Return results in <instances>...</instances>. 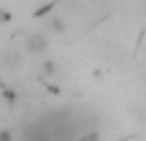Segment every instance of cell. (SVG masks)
I'll return each mask as SVG.
<instances>
[{"label": "cell", "instance_id": "cell-1", "mask_svg": "<svg viewBox=\"0 0 146 141\" xmlns=\"http://www.w3.org/2000/svg\"><path fill=\"white\" fill-rule=\"evenodd\" d=\"M26 49L33 51V54L46 51V36H44V33H33V36H28V39H26Z\"/></svg>", "mask_w": 146, "mask_h": 141}]
</instances>
